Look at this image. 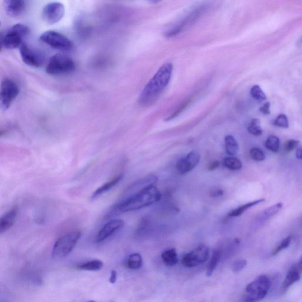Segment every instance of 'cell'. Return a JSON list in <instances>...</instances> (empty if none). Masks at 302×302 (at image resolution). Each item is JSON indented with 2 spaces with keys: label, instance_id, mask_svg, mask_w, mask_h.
Listing matches in <instances>:
<instances>
[{
  "label": "cell",
  "instance_id": "1",
  "mask_svg": "<svg viewBox=\"0 0 302 302\" xmlns=\"http://www.w3.org/2000/svg\"><path fill=\"white\" fill-rule=\"evenodd\" d=\"M161 197L160 191L155 185L147 186L115 205L107 218L145 208L160 201Z\"/></svg>",
  "mask_w": 302,
  "mask_h": 302
},
{
  "label": "cell",
  "instance_id": "2",
  "mask_svg": "<svg viewBox=\"0 0 302 302\" xmlns=\"http://www.w3.org/2000/svg\"><path fill=\"white\" fill-rule=\"evenodd\" d=\"M173 66L167 63L158 70L156 75L144 87L139 101L143 107H149L156 103L170 82Z\"/></svg>",
  "mask_w": 302,
  "mask_h": 302
},
{
  "label": "cell",
  "instance_id": "3",
  "mask_svg": "<svg viewBox=\"0 0 302 302\" xmlns=\"http://www.w3.org/2000/svg\"><path fill=\"white\" fill-rule=\"evenodd\" d=\"M81 236L82 232L78 230L72 231L60 237L53 247L52 258L59 260L66 257L75 248Z\"/></svg>",
  "mask_w": 302,
  "mask_h": 302
},
{
  "label": "cell",
  "instance_id": "4",
  "mask_svg": "<svg viewBox=\"0 0 302 302\" xmlns=\"http://www.w3.org/2000/svg\"><path fill=\"white\" fill-rule=\"evenodd\" d=\"M29 28L25 24L19 23L13 26L2 35L1 45L2 48L14 49L20 47L24 43L25 38L29 35Z\"/></svg>",
  "mask_w": 302,
  "mask_h": 302
},
{
  "label": "cell",
  "instance_id": "5",
  "mask_svg": "<svg viewBox=\"0 0 302 302\" xmlns=\"http://www.w3.org/2000/svg\"><path fill=\"white\" fill-rule=\"evenodd\" d=\"M270 280L266 275H261L245 288V301L257 302L264 298L270 289Z\"/></svg>",
  "mask_w": 302,
  "mask_h": 302
},
{
  "label": "cell",
  "instance_id": "6",
  "mask_svg": "<svg viewBox=\"0 0 302 302\" xmlns=\"http://www.w3.org/2000/svg\"><path fill=\"white\" fill-rule=\"evenodd\" d=\"M75 69V62L72 58L59 54L52 56L49 60L45 70L48 75L59 76L72 73Z\"/></svg>",
  "mask_w": 302,
  "mask_h": 302
},
{
  "label": "cell",
  "instance_id": "7",
  "mask_svg": "<svg viewBox=\"0 0 302 302\" xmlns=\"http://www.w3.org/2000/svg\"><path fill=\"white\" fill-rule=\"evenodd\" d=\"M40 40L56 50L69 51L73 47L72 41L64 35L55 31H47L41 35Z\"/></svg>",
  "mask_w": 302,
  "mask_h": 302
},
{
  "label": "cell",
  "instance_id": "8",
  "mask_svg": "<svg viewBox=\"0 0 302 302\" xmlns=\"http://www.w3.org/2000/svg\"><path fill=\"white\" fill-rule=\"evenodd\" d=\"M19 92V86L14 80L9 78L3 80L0 92V104L2 110H8L18 96Z\"/></svg>",
  "mask_w": 302,
  "mask_h": 302
},
{
  "label": "cell",
  "instance_id": "9",
  "mask_svg": "<svg viewBox=\"0 0 302 302\" xmlns=\"http://www.w3.org/2000/svg\"><path fill=\"white\" fill-rule=\"evenodd\" d=\"M209 256V248L205 245H199L194 250L185 255L182 259L181 263L186 268H194L208 261Z\"/></svg>",
  "mask_w": 302,
  "mask_h": 302
},
{
  "label": "cell",
  "instance_id": "10",
  "mask_svg": "<svg viewBox=\"0 0 302 302\" xmlns=\"http://www.w3.org/2000/svg\"><path fill=\"white\" fill-rule=\"evenodd\" d=\"M21 58L28 66L39 68L43 65L44 58L41 53L29 44L24 43L20 47Z\"/></svg>",
  "mask_w": 302,
  "mask_h": 302
},
{
  "label": "cell",
  "instance_id": "11",
  "mask_svg": "<svg viewBox=\"0 0 302 302\" xmlns=\"http://www.w3.org/2000/svg\"><path fill=\"white\" fill-rule=\"evenodd\" d=\"M65 6L59 2L48 3L42 12V16L45 22L54 24L61 21L65 15Z\"/></svg>",
  "mask_w": 302,
  "mask_h": 302
},
{
  "label": "cell",
  "instance_id": "12",
  "mask_svg": "<svg viewBox=\"0 0 302 302\" xmlns=\"http://www.w3.org/2000/svg\"><path fill=\"white\" fill-rule=\"evenodd\" d=\"M201 156L197 151L193 150L187 156L182 158L176 164L177 173L183 175L189 173L198 166Z\"/></svg>",
  "mask_w": 302,
  "mask_h": 302
},
{
  "label": "cell",
  "instance_id": "13",
  "mask_svg": "<svg viewBox=\"0 0 302 302\" xmlns=\"http://www.w3.org/2000/svg\"><path fill=\"white\" fill-rule=\"evenodd\" d=\"M124 221L121 219H114L109 221L98 232L96 237V242L101 243L113 236L124 226Z\"/></svg>",
  "mask_w": 302,
  "mask_h": 302
},
{
  "label": "cell",
  "instance_id": "14",
  "mask_svg": "<svg viewBox=\"0 0 302 302\" xmlns=\"http://www.w3.org/2000/svg\"><path fill=\"white\" fill-rule=\"evenodd\" d=\"M19 213V207L14 206L0 219V233L6 232L15 224Z\"/></svg>",
  "mask_w": 302,
  "mask_h": 302
},
{
  "label": "cell",
  "instance_id": "15",
  "mask_svg": "<svg viewBox=\"0 0 302 302\" xmlns=\"http://www.w3.org/2000/svg\"><path fill=\"white\" fill-rule=\"evenodd\" d=\"M27 2L23 0H8L5 2V8L8 15L13 17H19L25 11Z\"/></svg>",
  "mask_w": 302,
  "mask_h": 302
},
{
  "label": "cell",
  "instance_id": "16",
  "mask_svg": "<svg viewBox=\"0 0 302 302\" xmlns=\"http://www.w3.org/2000/svg\"><path fill=\"white\" fill-rule=\"evenodd\" d=\"M203 10V9L201 8L195 10V11L189 14V15L186 17V18L182 20L180 24H178L176 27H175L173 29L168 31L166 33V36L167 37H173L179 33H180L181 31L185 29L186 27L190 25L192 22H194V21L198 18Z\"/></svg>",
  "mask_w": 302,
  "mask_h": 302
},
{
  "label": "cell",
  "instance_id": "17",
  "mask_svg": "<svg viewBox=\"0 0 302 302\" xmlns=\"http://www.w3.org/2000/svg\"><path fill=\"white\" fill-rule=\"evenodd\" d=\"M123 178H124V175L119 174L117 175V176L112 178L110 181L107 182L106 183L101 185L100 187L98 188L93 193L92 198L95 199L98 197V196L111 190L112 188H113L115 186L117 185L119 182L122 180Z\"/></svg>",
  "mask_w": 302,
  "mask_h": 302
},
{
  "label": "cell",
  "instance_id": "18",
  "mask_svg": "<svg viewBox=\"0 0 302 302\" xmlns=\"http://www.w3.org/2000/svg\"><path fill=\"white\" fill-rule=\"evenodd\" d=\"M301 273L298 270L293 267L292 269L290 270L284 279L282 286V291L283 292L286 291L294 283L299 280Z\"/></svg>",
  "mask_w": 302,
  "mask_h": 302
},
{
  "label": "cell",
  "instance_id": "19",
  "mask_svg": "<svg viewBox=\"0 0 302 302\" xmlns=\"http://www.w3.org/2000/svg\"><path fill=\"white\" fill-rule=\"evenodd\" d=\"M282 203H279L263 211L258 220V224L264 223L266 220H268L270 217L275 216L276 214L278 213L282 209Z\"/></svg>",
  "mask_w": 302,
  "mask_h": 302
},
{
  "label": "cell",
  "instance_id": "20",
  "mask_svg": "<svg viewBox=\"0 0 302 302\" xmlns=\"http://www.w3.org/2000/svg\"><path fill=\"white\" fill-rule=\"evenodd\" d=\"M163 262L167 266H174L178 262V254L175 248H171L163 253L161 255Z\"/></svg>",
  "mask_w": 302,
  "mask_h": 302
},
{
  "label": "cell",
  "instance_id": "21",
  "mask_svg": "<svg viewBox=\"0 0 302 302\" xmlns=\"http://www.w3.org/2000/svg\"><path fill=\"white\" fill-rule=\"evenodd\" d=\"M225 149L230 156H236L239 150V146L236 139L232 135H227L225 138Z\"/></svg>",
  "mask_w": 302,
  "mask_h": 302
},
{
  "label": "cell",
  "instance_id": "22",
  "mask_svg": "<svg viewBox=\"0 0 302 302\" xmlns=\"http://www.w3.org/2000/svg\"><path fill=\"white\" fill-rule=\"evenodd\" d=\"M264 202H265V199L262 198L258 200H255V201L251 202L247 204H245V205H242L240 207H237V209H235L233 210H231V212L229 213V216L231 217L240 216L244 212H246V211L249 209H250L251 208V207L258 205H259V204Z\"/></svg>",
  "mask_w": 302,
  "mask_h": 302
},
{
  "label": "cell",
  "instance_id": "23",
  "mask_svg": "<svg viewBox=\"0 0 302 302\" xmlns=\"http://www.w3.org/2000/svg\"><path fill=\"white\" fill-rule=\"evenodd\" d=\"M103 267L104 263L100 260H92L78 265L77 268L86 271L96 272L103 269Z\"/></svg>",
  "mask_w": 302,
  "mask_h": 302
},
{
  "label": "cell",
  "instance_id": "24",
  "mask_svg": "<svg viewBox=\"0 0 302 302\" xmlns=\"http://www.w3.org/2000/svg\"><path fill=\"white\" fill-rule=\"evenodd\" d=\"M143 261L141 255L139 254H133L130 255L126 261V267L131 270H137L141 268Z\"/></svg>",
  "mask_w": 302,
  "mask_h": 302
},
{
  "label": "cell",
  "instance_id": "25",
  "mask_svg": "<svg viewBox=\"0 0 302 302\" xmlns=\"http://www.w3.org/2000/svg\"><path fill=\"white\" fill-rule=\"evenodd\" d=\"M223 164L228 169L233 171L240 170L243 167L241 161L237 158L233 157L225 158Z\"/></svg>",
  "mask_w": 302,
  "mask_h": 302
},
{
  "label": "cell",
  "instance_id": "26",
  "mask_svg": "<svg viewBox=\"0 0 302 302\" xmlns=\"http://www.w3.org/2000/svg\"><path fill=\"white\" fill-rule=\"evenodd\" d=\"M221 258V251L219 250H214L212 255V259L209 263L208 268H207L206 275L210 277L215 270L216 267L220 261Z\"/></svg>",
  "mask_w": 302,
  "mask_h": 302
},
{
  "label": "cell",
  "instance_id": "27",
  "mask_svg": "<svg viewBox=\"0 0 302 302\" xmlns=\"http://www.w3.org/2000/svg\"><path fill=\"white\" fill-rule=\"evenodd\" d=\"M265 146L273 153H277L280 149V139L276 136L271 135L266 140Z\"/></svg>",
  "mask_w": 302,
  "mask_h": 302
},
{
  "label": "cell",
  "instance_id": "28",
  "mask_svg": "<svg viewBox=\"0 0 302 302\" xmlns=\"http://www.w3.org/2000/svg\"><path fill=\"white\" fill-rule=\"evenodd\" d=\"M260 120L258 119H254L251 121L247 128V131L255 136H261L263 133V130L260 125Z\"/></svg>",
  "mask_w": 302,
  "mask_h": 302
},
{
  "label": "cell",
  "instance_id": "29",
  "mask_svg": "<svg viewBox=\"0 0 302 302\" xmlns=\"http://www.w3.org/2000/svg\"><path fill=\"white\" fill-rule=\"evenodd\" d=\"M250 94L255 100L260 102V103H262V102L267 99L266 94L263 92L261 87L259 85H255L252 87L250 90Z\"/></svg>",
  "mask_w": 302,
  "mask_h": 302
},
{
  "label": "cell",
  "instance_id": "30",
  "mask_svg": "<svg viewBox=\"0 0 302 302\" xmlns=\"http://www.w3.org/2000/svg\"><path fill=\"white\" fill-rule=\"evenodd\" d=\"M250 156L252 160L258 161V162L265 160V153L261 148L257 147H252L250 150Z\"/></svg>",
  "mask_w": 302,
  "mask_h": 302
},
{
  "label": "cell",
  "instance_id": "31",
  "mask_svg": "<svg viewBox=\"0 0 302 302\" xmlns=\"http://www.w3.org/2000/svg\"><path fill=\"white\" fill-rule=\"evenodd\" d=\"M273 125L277 127L288 128H289V121H288V119L285 115L281 114L274 121Z\"/></svg>",
  "mask_w": 302,
  "mask_h": 302
},
{
  "label": "cell",
  "instance_id": "32",
  "mask_svg": "<svg viewBox=\"0 0 302 302\" xmlns=\"http://www.w3.org/2000/svg\"><path fill=\"white\" fill-rule=\"evenodd\" d=\"M291 240H292V236H289L284 238V239L281 242L280 244L277 245L275 250H273V255H276L277 254H278L279 252L284 250V249L289 247Z\"/></svg>",
  "mask_w": 302,
  "mask_h": 302
},
{
  "label": "cell",
  "instance_id": "33",
  "mask_svg": "<svg viewBox=\"0 0 302 302\" xmlns=\"http://www.w3.org/2000/svg\"><path fill=\"white\" fill-rule=\"evenodd\" d=\"M247 265V261L245 260H238L235 262L232 266V270L234 273H238L243 270Z\"/></svg>",
  "mask_w": 302,
  "mask_h": 302
},
{
  "label": "cell",
  "instance_id": "34",
  "mask_svg": "<svg viewBox=\"0 0 302 302\" xmlns=\"http://www.w3.org/2000/svg\"><path fill=\"white\" fill-rule=\"evenodd\" d=\"M299 143L300 142L297 140L290 139L287 140L285 143V145H284V150L287 153L291 152V151H292L294 148H296Z\"/></svg>",
  "mask_w": 302,
  "mask_h": 302
},
{
  "label": "cell",
  "instance_id": "35",
  "mask_svg": "<svg viewBox=\"0 0 302 302\" xmlns=\"http://www.w3.org/2000/svg\"><path fill=\"white\" fill-rule=\"evenodd\" d=\"M270 103H266L261 108H260V111L264 115H269L270 114Z\"/></svg>",
  "mask_w": 302,
  "mask_h": 302
},
{
  "label": "cell",
  "instance_id": "36",
  "mask_svg": "<svg viewBox=\"0 0 302 302\" xmlns=\"http://www.w3.org/2000/svg\"><path fill=\"white\" fill-rule=\"evenodd\" d=\"M220 166V162L219 161H214L211 163L208 166V170L209 171H214L219 168Z\"/></svg>",
  "mask_w": 302,
  "mask_h": 302
},
{
  "label": "cell",
  "instance_id": "37",
  "mask_svg": "<svg viewBox=\"0 0 302 302\" xmlns=\"http://www.w3.org/2000/svg\"><path fill=\"white\" fill-rule=\"evenodd\" d=\"M117 280V272L115 270H112L110 278V282L111 284H115Z\"/></svg>",
  "mask_w": 302,
  "mask_h": 302
},
{
  "label": "cell",
  "instance_id": "38",
  "mask_svg": "<svg viewBox=\"0 0 302 302\" xmlns=\"http://www.w3.org/2000/svg\"><path fill=\"white\" fill-rule=\"evenodd\" d=\"M296 157L298 160H302V146L297 147L296 151Z\"/></svg>",
  "mask_w": 302,
  "mask_h": 302
},
{
  "label": "cell",
  "instance_id": "39",
  "mask_svg": "<svg viewBox=\"0 0 302 302\" xmlns=\"http://www.w3.org/2000/svg\"><path fill=\"white\" fill-rule=\"evenodd\" d=\"M294 268H296L300 273H302V256L300 259V261L298 262L296 266H294Z\"/></svg>",
  "mask_w": 302,
  "mask_h": 302
},
{
  "label": "cell",
  "instance_id": "40",
  "mask_svg": "<svg viewBox=\"0 0 302 302\" xmlns=\"http://www.w3.org/2000/svg\"><path fill=\"white\" fill-rule=\"evenodd\" d=\"M223 194V191L222 190H220V189H219V190H217L215 191V192H213V194H212V195L214 196H219L220 195H222Z\"/></svg>",
  "mask_w": 302,
  "mask_h": 302
},
{
  "label": "cell",
  "instance_id": "41",
  "mask_svg": "<svg viewBox=\"0 0 302 302\" xmlns=\"http://www.w3.org/2000/svg\"><path fill=\"white\" fill-rule=\"evenodd\" d=\"M86 302H97V301H94V300H90V301H86Z\"/></svg>",
  "mask_w": 302,
  "mask_h": 302
},
{
  "label": "cell",
  "instance_id": "42",
  "mask_svg": "<svg viewBox=\"0 0 302 302\" xmlns=\"http://www.w3.org/2000/svg\"><path fill=\"white\" fill-rule=\"evenodd\" d=\"M112 302H113V301H112Z\"/></svg>",
  "mask_w": 302,
  "mask_h": 302
}]
</instances>
